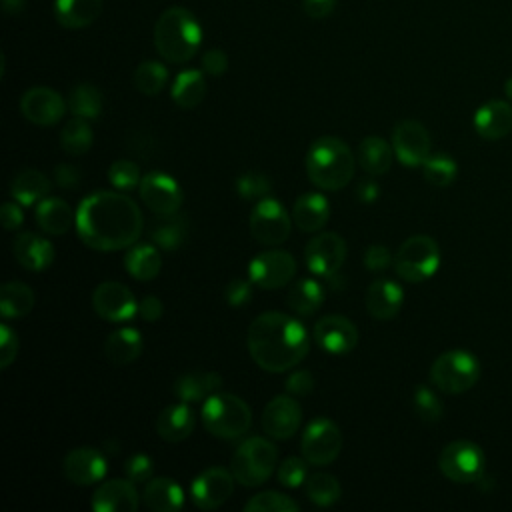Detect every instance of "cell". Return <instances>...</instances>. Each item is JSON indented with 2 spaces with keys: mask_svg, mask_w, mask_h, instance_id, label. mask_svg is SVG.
Returning <instances> with one entry per match:
<instances>
[{
  "mask_svg": "<svg viewBox=\"0 0 512 512\" xmlns=\"http://www.w3.org/2000/svg\"><path fill=\"white\" fill-rule=\"evenodd\" d=\"M142 228V210L122 190L90 192L76 208V232L88 248L98 252L130 248L138 242Z\"/></svg>",
  "mask_w": 512,
  "mask_h": 512,
  "instance_id": "6da1fadb",
  "label": "cell"
},
{
  "mask_svg": "<svg viewBox=\"0 0 512 512\" xmlns=\"http://www.w3.org/2000/svg\"><path fill=\"white\" fill-rule=\"evenodd\" d=\"M246 346L262 370L280 374L296 368L308 356L310 336L298 318L268 310L250 322Z\"/></svg>",
  "mask_w": 512,
  "mask_h": 512,
  "instance_id": "7a4b0ae2",
  "label": "cell"
},
{
  "mask_svg": "<svg viewBox=\"0 0 512 512\" xmlns=\"http://www.w3.org/2000/svg\"><path fill=\"white\" fill-rule=\"evenodd\" d=\"M304 166L308 180L318 190L336 192L350 184L356 168V158L342 138L320 136L310 144Z\"/></svg>",
  "mask_w": 512,
  "mask_h": 512,
  "instance_id": "3957f363",
  "label": "cell"
},
{
  "mask_svg": "<svg viewBox=\"0 0 512 512\" xmlns=\"http://www.w3.org/2000/svg\"><path fill=\"white\" fill-rule=\"evenodd\" d=\"M202 44V28L184 6L166 8L154 24L156 52L170 64L188 62Z\"/></svg>",
  "mask_w": 512,
  "mask_h": 512,
  "instance_id": "277c9868",
  "label": "cell"
},
{
  "mask_svg": "<svg viewBox=\"0 0 512 512\" xmlns=\"http://www.w3.org/2000/svg\"><path fill=\"white\" fill-rule=\"evenodd\" d=\"M200 418L204 428L220 440L242 438L252 426L250 406L236 394L216 392L202 402Z\"/></svg>",
  "mask_w": 512,
  "mask_h": 512,
  "instance_id": "5b68a950",
  "label": "cell"
},
{
  "mask_svg": "<svg viewBox=\"0 0 512 512\" xmlns=\"http://www.w3.org/2000/svg\"><path fill=\"white\" fill-rule=\"evenodd\" d=\"M276 464L278 450L270 436H248L236 446L230 460V470L236 482H240L246 488H256L262 486L272 476Z\"/></svg>",
  "mask_w": 512,
  "mask_h": 512,
  "instance_id": "8992f818",
  "label": "cell"
},
{
  "mask_svg": "<svg viewBox=\"0 0 512 512\" xmlns=\"http://www.w3.org/2000/svg\"><path fill=\"white\" fill-rule=\"evenodd\" d=\"M394 272L410 284L424 282L438 272L440 246L432 236L416 234L406 238L394 254Z\"/></svg>",
  "mask_w": 512,
  "mask_h": 512,
  "instance_id": "52a82bcc",
  "label": "cell"
},
{
  "mask_svg": "<svg viewBox=\"0 0 512 512\" xmlns=\"http://www.w3.org/2000/svg\"><path fill=\"white\" fill-rule=\"evenodd\" d=\"M480 378L478 358L468 350H446L430 366V382L444 394H462Z\"/></svg>",
  "mask_w": 512,
  "mask_h": 512,
  "instance_id": "ba28073f",
  "label": "cell"
},
{
  "mask_svg": "<svg viewBox=\"0 0 512 512\" xmlns=\"http://www.w3.org/2000/svg\"><path fill=\"white\" fill-rule=\"evenodd\" d=\"M484 464L486 456L482 448L470 440H454L438 456L440 472L456 484L478 482L484 476Z\"/></svg>",
  "mask_w": 512,
  "mask_h": 512,
  "instance_id": "9c48e42d",
  "label": "cell"
},
{
  "mask_svg": "<svg viewBox=\"0 0 512 512\" xmlns=\"http://www.w3.org/2000/svg\"><path fill=\"white\" fill-rule=\"evenodd\" d=\"M252 238L262 246H280L288 240L292 230V218L280 200L266 196L254 204L248 216Z\"/></svg>",
  "mask_w": 512,
  "mask_h": 512,
  "instance_id": "30bf717a",
  "label": "cell"
},
{
  "mask_svg": "<svg viewBox=\"0 0 512 512\" xmlns=\"http://www.w3.org/2000/svg\"><path fill=\"white\" fill-rule=\"evenodd\" d=\"M342 450V432L338 424L326 416L310 420L302 432L300 452L310 466L332 464Z\"/></svg>",
  "mask_w": 512,
  "mask_h": 512,
  "instance_id": "8fae6325",
  "label": "cell"
},
{
  "mask_svg": "<svg viewBox=\"0 0 512 512\" xmlns=\"http://www.w3.org/2000/svg\"><path fill=\"white\" fill-rule=\"evenodd\" d=\"M346 240L336 232H320L312 236L304 246V264L308 272L318 278L338 276L342 264L346 262Z\"/></svg>",
  "mask_w": 512,
  "mask_h": 512,
  "instance_id": "7c38bea8",
  "label": "cell"
},
{
  "mask_svg": "<svg viewBox=\"0 0 512 512\" xmlns=\"http://www.w3.org/2000/svg\"><path fill=\"white\" fill-rule=\"evenodd\" d=\"M296 270L298 264L290 252L270 248L250 260L248 278L262 290H278L296 276Z\"/></svg>",
  "mask_w": 512,
  "mask_h": 512,
  "instance_id": "4fadbf2b",
  "label": "cell"
},
{
  "mask_svg": "<svg viewBox=\"0 0 512 512\" xmlns=\"http://www.w3.org/2000/svg\"><path fill=\"white\" fill-rule=\"evenodd\" d=\"M140 200L156 216H170L180 212L182 206V188L166 172H148L142 176L138 186Z\"/></svg>",
  "mask_w": 512,
  "mask_h": 512,
  "instance_id": "5bb4252c",
  "label": "cell"
},
{
  "mask_svg": "<svg viewBox=\"0 0 512 512\" xmlns=\"http://www.w3.org/2000/svg\"><path fill=\"white\" fill-rule=\"evenodd\" d=\"M92 308L106 322H130L138 316V300L126 284L106 280L92 292Z\"/></svg>",
  "mask_w": 512,
  "mask_h": 512,
  "instance_id": "9a60e30c",
  "label": "cell"
},
{
  "mask_svg": "<svg viewBox=\"0 0 512 512\" xmlns=\"http://www.w3.org/2000/svg\"><path fill=\"white\" fill-rule=\"evenodd\" d=\"M234 474L224 466H210L202 470L190 484V498L200 510L220 508L234 492Z\"/></svg>",
  "mask_w": 512,
  "mask_h": 512,
  "instance_id": "2e32d148",
  "label": "cell"
},
{
  "mask_svg": "<svg viewBox=\"0 0 512 512\" xmlns=\"http://www.w3.org/2000/svg\"><path fill=\"white\" fill-rule=\"evenodd\" d=\"M392 148L400 164L408 168L422 166L430 156L432 140L426 126L418 120H400L392 130Z\"/></svg>",
  "mask_w": 512,
  "mask_h": 512,
  "instance_id": "e0dca14e",
  "label": "cell"
},
{
  "mask_svg": "<svg viewBox=\"0 0 512 512\" xmlns=\"http://www.w3.org/2000/svg\"><path fill=\"white\" fill-rule=\"evenodd\" d=\"M260 424L266 436L272 440L292 438L302 424V406L292 394H280L272 398L260 416Z\"/></svg>",
  "mask_w": 512,
  "mask_h": 512,
  "instance_id": "ac0fdd59",
  "label": "cell"
},
{
  "mask_svg": "<svg viewBox=\"0 0 512 512\" xmlns=\"http://www.w3.org/2000/svg\"><path fill=\"white\" fill-rule=\"evenodd\" d=\"M314 342L332 356H344L358 344V328L342 314H326L316 320L312 330Z\"/></svg>",
  "mask_w": 512,
  "mask_h": 512,
  "instance_id": "d6986e66",
  "label": "cell"
},
{
  "mask_svg": "<svg viewBox=\"0 0 512 512\" xmlns=\"http://www.w3.org/2000/svg\"><path fill=\"white\" fill-rule=\"evenodd\" d=\"M68 102L48 86H32L20 98L22 116L36 126H54L64 118Z\"/></svg>",
  "mask_w": 512,
  "mask_h": 512,
  "instance_id": "ffe728a7",
  "label": "cell"
},
{
  "mask_svg": "<svg viewBox=\"0 0 512 512\" xmlns=\"http://www.w3.org/2000/svg\"><path fill=\"white\" fill-rule=\"evenodd\" d=\"M62 472L66 480L74 486L100 484L108 472L106 458L100 450L92 446L72 448L62 460Z\"/></svg>",
  "mask_w": 512,
  "mask_h": 512,
  "instance_id": "44dd1931",
  "label": "cell"
},
{
  "mask_svg": "<svg viewBox=\"0 0 512 512\" xmlns=\"http://www.w3.org/2000/svg\"><path fill=\"white\" fill-rule=\"evenodd\" d=\"M140 506V494L136 484L128 478L104 480L96 486L90 508L94 512H136Z\"/></svg>",
  "mask_w": 512,
  "mask_h": 512,
  "instance_id": "7402d4cb",
  "label": "cell"
},
{
  "mask_svg": "<svg viewBox=\"0 0 512 512\" xmlns=\"http://www.w3.org/2000/svg\"><path fill=\"white\" fill-rule=\"evenodd\" d=\"M12 254L16 262L30 272H44L54 262V246L36 232H20L12 240Z\"/></svg>",
  "mask_w": 512,
  "mask_h": 512,
  "instance_id": "603a6c76",
  "label": "cell"
},
{
  "mask_svg": "<svg viewBox=\"0 0 512 512\" xmlns=\"http://www.w3.org/2000/svg\"><path fill=\"white\" fill-rule=\"evenodd\" d=\"M366 312L374 318V320H392L398 316V312L402 310V302H404V292L400 288L398 282L390 280V278H378L374 282H370V286L366 288Z\"/></svg>",
  "mask_w": 512,
  "mask_h": 512,
  "instance_id": "cb8c5ba5",
  "label": "cell"
},
{
  "mask_svg": "<svg viewBox=\"0 0 512 512\" xmlns=\"http://www.w3.org/2000/svg\"><path fill=\"white\" fill-rule=\"evenodd\" d=\"M474 130L484 140H500L512 132V106L504 100H490L474 114Z\"/></svg>",
  "mask_w": 512,
  "mask_h": 512,
  "instance_id": "d4e9b609",
  "label": "cell"
},
{
  "mask_svg": "<svg viewBox=\"0 0 512 512\" xmlns=\"http://www.w3.org/2000/svg\"><path fill=\"white\" fill-rule=\"evenodd\" d=\"M330 218V202L320 192H304L294 200L292 222L300 232H320Z\"/></svg>",
  "mask_w": 512,
  "mask_h": 512,
  "instance_id": "484cf974",
  "label": "cell"
},
{
  "mask_svg": "<svg viewBox=\"0 0 512 512\" xmlns=\"http://www.w3.org/2000/svg\"><path fill=\"white\" fill-rule=\"evenodd\" d=\"M34 220L38 228L50 236H62L76 226V212L58 196H48L36 204Z\"/></svg>",
  "mask_w": 512,
  "mask_h": 512,
  "instance_id": "4316f807",
  "label": "cell"
},
{
  "mask_svg": "<svg viewBox=\"0 0 512 512\" xmlns=\"http://www.w3.org/2000/svg\"><path fill=\"white\" fill-rule=\"evenodd\" d=\"M196 426L194 412L188 402L168 404L156 418V432L166 442H182L186 440Z\"/></svg>",
  "mask_w": 512,
  "mask_h": 512,
  "instance_id": "83f0119b",
  "label": "cell"
},
{
  "mask_svg": "<svg viewBox=\"0 0 512 512\" xmlns=\"http://www.w3.org/2000/svg\"><path fill=\"white\" fill-rule=\"evenodd\" d=\"M222 376L214 370H194L176 378L174 394L188 404L204 402L212 394L220 392Z\"/></svg>",
  "mask_w": 512,
  "mask_h": 512,
  "instance_id": "f1b7e54d",
  "label": "cell"
},
{
  "mask_svg": "<svg viewBox=\"0 0 512 512\" xmlns=\"http://www.w3.org/2000/svg\"><path fill=\"white\" fill-rule=\"evenodd\" d=\"M142 500L152 512H178L184 506V492L172 478L152 476L144 484Z\"/></svg>",
  "mask_w": 512,
  "mask_h": 512,
  "instance_id": "f546056e",
  "label": "cell"
},
{
  "mask_svg": "<svg viewBox=\"0 0 512 512\" xmlns=\"http://www.w3.org/2000/svg\"><path fill=\"white\" fill-rule=\"evenodd\" d=\"M142 348H144V342H142L140 330L132 326H122L110 332L104 342L106 360L114 366L132 364L142 354Z\"/></svg>",
  "mask_w": 512,
  "mask_h": 512,
  "instance_id": "4dcf8cb0",
  "label": "cell"
},
{
  "mask_svg": "<svg viewBox=\"0 0 512 512\" xmlns=\"http://www.w3.org/2000/svg\"><path fill=\"white\" fill-rule=\"evenodd\" d=\"M52 182L36 168H24L10 180V196L22 206H36L48 198Z\"/></svg>",
  "mask_w": 512,
  "mask_h": 512,
  "instance_id": "1f68e13d",
  "label": "cell"
},
{
  "mask_svg": "<svg viewBox=\"0 0 512 512\" xmlns=\"http://www.w3.org/2000/svg\"><path fill=\"white\" fill-rule=\"evenodd\" d=\"M394 148L392 142H386L380 136H366L358 144V154L356 160L360 162L362 170L368 176H382L390 170L394 162Z\"/></svg>",
  "mask_w": 512,
  "mask_h": 512,
  "instance_id": "d6a6232c",
  "label": "cell"
},
{
  "mask_svg": "<svg viewBox=\"0 0 512 512\" xmlns=\"http://www.w3.org/2000/svg\"><path fill=\"white\" fill-rule=\"evenodd\" d=\"M124 268L138 282L154 280L162 268V258H160L158 246L154 242L152 244H148V242L132 244L124 256Z\"/></svg>",
  "mask_w": 512,
  "mask_h": 512,
  "instance_id": "836d02e7",
  "label": "cell"
},
{
  "mask_svg": "<svg viewBox=\"0 0 512 512\" xmlns=\"http://www.w3.org/2000/svg\"><path fill=\"white\" fill-rule=\"evenodd\" d=\"M102 12V0H56L54 14L64 28H86Z\"/></svg>",
  "mask_w": 512,
  "mask_h": 512,
  "instance_id": "e575fe53",
  "label": "cell"
},
{
  "mask_svg": "<svg viewBox=\"0 0 512 512\" xmlns=\"http://www.w3.org/2000/svg\"><path fill=\"white\" fill-rule=\"evenodd\" d=\"M324 296V286L316 278H300L290 286L286 304L298 316H312L322 306Z\"/></svg>",
  "mask_w": 512,
  "mask_h": 512,
  "instance_id": "d590c367",
  "label": "cell"
},
{
  "mask_svg": "<svg viewBox=\"0 0 512 512\" xmlns=\"http://www.w3.org/2000/svg\"><path fill=\"white\" fill-rule=\"evenodd\" d=\"M188 232H190L188 218L182 216L180 212H176L170 216H158V220L150 228V240L158 248L172 252L186 242Z\"/></svg>",
  "mask_w": 512,
  "mask_h": 512,
  "instance_id": "8d00e7d4",
  "label": "cell"
},
{
  "mask_svg": "<svg viewBox=\"0 0 512 512\" xmlns=\"http://www.w3.org/2000/svg\"><path fill=\"white\" fill-rule=\"evenodd\" d=\"M170 96L172 100L180 106V108H196L204 96H206V78H204V72L200 70H194V68H188V70H182L174 82H172V88H170Z\"/></svg>",
  "mask_w": 512,
  "mask_h": 512,
  "instance_id": "74e56055",
  "label": "cell"
},
{
  "mask_svg": "<svg viewBox=\"0 0 512 512\" xmlns=\"http://www.w3.org/2000/svg\"><path fill=\"white\" fill-rule=\"evenodd\" d=\"M34 308V292L20 280H10L0 290V314L4 320L26 316Z\"/></svg>",
  "mask_w": 512,
  "mask_h": 512,
  "instance_id": "f35d334b",
  "label": "cell"
},
{
  "mask_svg": "<svg viewBox=\"0 0 512 512\" xmlns=\"http://www.w3.org/2000/svg\"><path fill=\"white\" fill-rule=\"evenodd\" d=\"M66 102H68V110L74 116H80V118H86V120L98 118L102 114V108H104V98H102L100 88H96L90 82L76 84L70 90Z\"/></svg>",
  "mask_w": 512,
  "mask_h": 512,
  "instance_id": "ab89813d",
  "label": "cell"
},
{
  "mask_svg": "<svg viewBox=\"0 0 512 512\" xmlns=\"http://www.w3.org/2000/svg\"><path fill=\"white\" fill-rule=\"evenodd\" d=\"M58 140H60V148L68 156H82L92 148L94 132H92V126L88 124L86 118L74 116L62 126Z\"/></svg>",
  "mask_w": 512,
  "mask_h": 512,
  "instance_id": "60d3db41",
  "label": "cell"
},
{
  "mask_svg": "<svg viewBox=\"0 0 512 512\" xmlns=\"http://www.w3.org/2000/svg\"><path fill=\"white\" fill-rule=\"evenodd\" d=\"M304 490H306L308 500L314 506H320V508H328V506L336 504L342 496V488H340L338 478L328 474V472L310 474L306 484H304Z\"/></svg>",
  "mask_w": 512,
  "mask_h": 512,
  "instance_id": "b9f144b4",
  "label": "cell"
},
{
  "mask_svg": "<svg viewBox=\"0 0 512 512\" xmlns=\"http://www.w3.org/2000/svg\"><path fill=\"white\" fill-rule=\"evenodd\" d=\"M134 86L144 96H156L164 90L168 82V68L160 64L158 60H146L140 62L134 70Z\"/></svg>",
  "mask_w": 512,
  "mask_h": 512,
  "instance_id": "7bdbcfd3",
  "label": "cell"
},
{
  "mask_svg": "<svg viewBox=\"0 0 512 512\" xmlns=\"http://www.w3.org/2000/svg\"><path fill=\"white\" fill-rule=\"evenodd\" d=\"M420 168L424 180L436 188L450 186L458 176V164L448 154H430Z\"/></svg>",
  "mask_w": 512,
  "mask_h": 512,
  "instance_id": "ee69618b",
  "label": "cell"
},
{
  "mask_svg": "<svg viewBox=\"0 0 512 512\" xmlns=\"http://www.w3.org/2000/svg\"><path fill=\"white\" fill-rule=\"evenodd\" d=\"M246 512H298L300 504L276 490H266L260 494H254L244 504Z\"/></svg>",
  "mask_w": 512,
  "mask_h": 512,
  "instance_id": "f6af8a7d",
  "label": "cell"
},
{
  "mask_svg": "<svg viewBox=\"0 0 512 512\" xmlns=\"http://www.w3.org/2000/svg\"><path fill=\"white\" fill-rule=\"evenodd\" d=\"M234 186H236L238 196L244 200H250V202H258V200L270 196V192H272V180L264 172H258V170L242 172L236 178Z\"/></svg>",
  "mask_w": 512,
  "mask_h": 512,
  "instance_id": "bcb514c9",
  "label": "cell"
},
{
  "mask_svg": "<svg viewBox=\"0 0 512 512\" xmlns=\"http://www.w3.org/2000/svg\"><path fill=\"white\" fill-rule=\"evenodd\" d=\"M140 180H142L140 166L128 158H120L108 166V182L116 190H122V192L134 190L140 186Z\"/></svg>",
  "mask_w": 512,
  "mask_h": 512,
  "instance_id": "7dc6e473",
  "label": "cell"
},
{
  "mask_svg": "<svg viewBox=\"0 0 512 512\" xmlns=\"http://www.w3.org/2000/svg\"><path fill=\"white\" fill-rule=\"evenodd\" d=\"M308 460L302 456H288L276 468V478L284 488H300L308 480Z\"/></svg>",
  "mask_w": 512,
  "mask_h": 512,
  "instance_id": "c3c4849f",
  "label": "cell"
},
{
  "mask_svg": "<svg viewBox=\"0 0 512 512\" xmlns=\"http://www.w3.org/2000/svg\"><path fill=\"white\" fill-rule=\"evenodd\" d=\"M412 406H414V412L416 416L422 420V422H438L444 414V406L440 402V398L436 396V392L428 386H418L414 390V396H412Z\"/></svg>",
  "mask_w": 512,
  "mask_h": 512,
  "instance_id": "681fc988",
  "label": "cell"
},
{
  "mask_svg": "<svg viewBox=\"0 0 512 512\" xmlns=\"http://www.w3.org/2000/svg\"><path fill=\"white\" fill-rule=\"evenodd\" d=\"M254 296V282L250 278H232L224 288V300L230 308H244Z\"/></svg>",
  "mask_w": 512,
  "mask_h": 512,
  "instance_id": "f907efd6",
  "label": "cell"
},
{
  "mask_svg": "<svg viewBox=\"0 0 512 512\" xmlns=\"http://www.w3.org/2000/svg\"><path fill=\"white\" fill-rule=\"evenodd\" d=\"M124 474L134 484H146L154 474V462L148 454L136 452L124 462Z\"/></svg>",
  "mask_w": 512,
  "mask_h": 512,
  "instance_id": "816d5d0a",
  "label": "cell"
},
{
  "mask_svg": "<svg viewBox=\"0 0 512 512\" xmlns=\"http://www.w3.org/2000/svg\"><path fill=\"white\" fill-rule=\"evenodd\" d=\"M18 348H20L18 334L6 322H2L0 324V368L2 370H6L16 360Z\"/></svg>",
  "mask_w": 512,
  "mask_h": 512,
  "instance_id": "f5cc1de1",
  "label": "cell"
},
{
  "mask_svg": "<svg viewBox=\"0 0 512 512\" xmlns=\"http://www.w3.org/2000/svg\"><path fill=\"white\" fill-rule=\"evenodd\" d=\"M392 262H394V254L386 246H382V244H370L364 250L362 264L370 272H382L388 266H392Z\"/></svg>",
  "mask_w": 512,
  "mask_h": 512,
  "instance_id": "db71d44e",
  "label": "cell"
},
{
  "mask_svg": "<svg viewBox=\"0 0 512 512\" xmlns=\"http://www.w3.org/2000/svg\"><path fill=\"white\" fill-rule=\"evenodd\" d=\"M314 374L310 370H304V368H298V370H292L284 382V388L288 394L292 396H306L314 390Z\"/></svg>",
  "mask_w": 512,
  "mask_h": 512,
  "instance_id": "11a10c76",
  "label": "cell"
},
{
  "mask_svg": "<svg viewBox=\"0 0 512 512\" xmlns=\"http://www.w3.org/2000/svg\"><path fill=\"white\" fill-rule=\"evenodd\" d=\"M202 70L210 76H222L228 70V56L220 48H212L202 56Z\"/></svg>",
  "mask_w": 512,
  "mask_h": 512,
  "instance_id": "9f6ffc18",
  "label": "cell"
},
{
  "mask_svg": "<svg viewBox=\"0 0 512 512\" xmlns=\"http://www.w3.org/2000/svg\"><path fill=\"white\" fill-rule=\"evenodd\" d=\"M0 218H2L4 230H8V232L18 230V228L24 224V210H22V204H18L16 200L4 202L2 208H0Z\"/></svg>",
  "mask_w": 512,
  "mask_h": 512,
  "instance_id": "6f0895ef",
  "label": "cell"
},
{
  "mask_svg": "<svg viewBox=\"0 0 512 512\" xmlns=\"http://www.w3.org/2000/svg\"><path fill=\"white\" fill-rule=\"evenodd\" d=\"M82 176H80V170L74 166V164H68V162H62L54 168V182L64 188V190H74L78 184H80Z\"/></svg>",
  "mask_w": 512,
  "mask_h": 512,
  "instance_id": "680465c9",
  "label": "cell"
},
{
  "mask_svg": "<svg viewBox=\"0 0 512 512\" xmlns=\"http://www.w3.org/2000/svg\"><path fill=\"white\" fill-rule=\"evenodd\" d=\"M164 314V304L158 296L154 294H148L144 296L140 302H138V316L144 320V322H156L160 320V316Z\"/></svg>",
  "mask_w": 512,
  "mask_h": 512,
  "instance_id": "91938a15",
  "label": "cell"
},
{
  "mask_svg": "<svg viewBox=\"0 0 512 512\" xmlns=\"http://www.w3.org/2000/svg\"><path fill=\"white\" fill-rule=\"evenodd\" d=\"M336 6V0H302V8L310 18H326Z\"/></svg>",
  "mask_w": 512,
  "mask_h": 512,
  "instance_id": "94428289",
  "label": "cell"
},
{
  "mask_svg": "<svg viewBox=\"0 0 512 512\" xmlns=\"http://www.w3.org/2000/svg\"><path fill=\"white\" fill-rule=\"evenodd\" d=\"M378 194H380V188H378V184L372 180V178H364L358 186H356V198L360 200V202H374L376 198H378Z\"/></svg>",
  "mask_w": 512,
  "mask_h": 512,
  "instance_id": "6125c7cd",
  "label": "cell"
},
{
  "mask_svg": "<svg viewBox=\"0 0 512 512\" xmlns=\"http://www.w3.org/2000/svg\"><path fill=\"white\" fill-rule=\"evenodd\" d=\"M26 6V0H2V8L6 14H20Z\"/></svg>",
  "mask_w": 512,
  "mask_h": 512,
  "instance_id": "be15d7a7",
  "label": "cell"
},
{
  "mask_svg": "<svg viewBox=\"0 0 512 512\" xmlns=\"http://www.w3.org/2000/svg\"><path fill=\"white\" fill-rule=\"evenodd\" d=\"M504 92H506V96L512 100V76L504 82Z\"/></svg>",
  "mask_w": 512,
  "mask_h": 512,
  "instance_id": "e7e4bbea",
  "label": "cell"
}]
</instances>
